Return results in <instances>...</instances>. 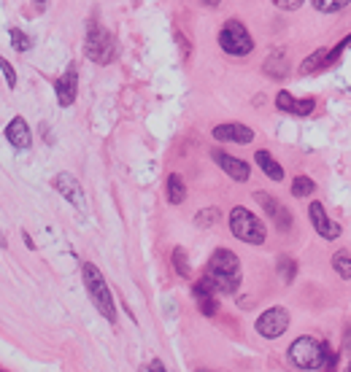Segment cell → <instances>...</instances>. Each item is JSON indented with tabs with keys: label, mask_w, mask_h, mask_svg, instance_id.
Masks as SVG:
<instances>
[{
	"label": "cell",
	"mask_w": 351,
	"mask_h": 372,
	"mask_svg": "<svg viewBox=\"0 0 351 372\" xmlns=\"http://www.w3.org/2000/svg\"><path fill=\"white\" fill-rule=\"evenodd\" d=\"M54 92H57V103L62 108L76 103V95H79V71H76V62H70L68 71L54 81Z\"/></svg>",
	"instance_id": "7c38bea8"
},
{
	"label": "cell",
	"mask_w": 351,
	"mask_h": 372,
	"mask_svg": "<svg viewBox=\"0 0 351 372\" xmlns=\"http://www.w3.org/2000/svg\"><path fill=\"white\" fill-rule=\"evenodd\" d=\"M311 3H314L316 11H322V14H338V11H343L349 6L351 0H311Z\"/></svg>",
	"instance_id": "cb8c5ba5"
},
{
	"label": "cell",
	"mask_w": 351,
	"mask_h": 372,
	"mask_svg": "<svg viewBox=\"0 0 351 372\" xmlns=\"http://www.w3.org/2000/svg\"><path fill=\"white\" fill-rule=\"evenodd\" d=\"M230 232L241 240V243H249V246H263L265 237H267V230L265 224L254 216V213L244 208V205H235L230 211Z\"/></svg>",
	"instance_id": "277c9868"
},
{
	"label": "cell",
	"mask_w": 351,
	"mask_h": 372,
	"mask_svg": "<svg viewBox=\"0 0 351 372\" xmlns=\"http://www.w3.org/2000/svg\"><path fill=\"white\" fill-rule=\"evenodd\" d=\"M340 348H343V354L351 356V324L346 326V332H343V343H340Z\"/></svg>",
	"instance_id": "f546056e"
},
{
	"label": "cell",
	"mask_w": 351,
	"mask_h": 372,
	"mask_svg": "<svg viewBox=\"0 0 351 372\" xmlns=\"http://www.w3.org/2000/svg\"><path fill=\"white\" fill-rule=\"evenodd\" d=\"M192 294H194V302H197V310L203 313V316H216V310H219V294H216V289L206 281V278H200L197 284L192 286Z\"/></svg>",
	"instance_id": "5bb4252c"
},
{
	"label": "cell",
	"mask_w": 351,
	"mask_h": 372,
	"mask_svg": "<svg viewBox=\"0 0 351 372\" xmlns=\"http://www.w3.org/2000/svg\"><path fill=\"white\" fill-rule=\"evenodd\" d=\"M173 270H176V275H181V278H190V273H192L190 256H187V251L181 246L173 248Z\"/></svg>",
	"instance_id": "7402d4cb"
},
{
	"label": "cell",
	"mask_w": 351,
	"mask_h": 372,
	"mask_svg": "<svg viewBox=\"0 0 351 372\" xmlns=\"http://www.w3.org/2000/svg\"><path fill=\"white\" fill-rule=\"evenodd\" d=\"M273 6H279L281 11H298L303 0H273Z\"/></svg>",
	"instance_id": "f1b7e54d"
},
{
	"label": "cell",
	"mask_w": 351,
	"mask_h": 372,
	"mask_svg": "<svg viewBox=\"0 0 351 372\" xmlns=\"http://www.w3.org/2000/svg\"><path fill=\"white\" fill-rule=\"evenodd\" d=\"M254 329H257V335L265 337V340H279V337L289 329V310L281 308V305H273L270 310H265L263 316L257 319Z\"/></svg>",
	"instance_id": "52a82bcc"
},
{
	"label": "cell",
	"mask_w": 351,
	"mask_h": 372,
	"mask_svg": "<svg viewBox=\"0 0 351 372\" xmlns=\"http://www.w3.org/2000/svg\"><path fill=\"white\" fill-rule=\"evenodd\" d=\"M327 351L330 348L324 343H319L316 337L303 335L286 348V359L298 370H322L324 367V359H327Z\"/></svg>",
	"instance_id": "3957f363"
},
{
	"label": "cell",
	"mask_w": 351,
	"mask_h": 372,
	"mask_svg": "<svg viewBox=\"0 0 351 372\" xmlns=\"http://www.w3.org/2000/svg\"><path fill=\"white\" fill-rule=\"evenodd\" d=\"M222 0H203V6H208V8H216Z\"/></svg>",
	"instance_id": "d6a6232c"
},
{
	"label": "cell",
	"mask_w": 351,
	"mask_h": 372,
	"mask_svg": "<svg viewBox=\"0 0 351 372\" xmlns=\"http://www.w3.org/2000/svg\"><path fill=\"white\" fill-rule=\"evenodd\" d=\"M349 372H351V364H349Z\"/></svg>",
	"instance_id": "d590c367"
},
{
	"label": "cell",
	"mask_w": 351,
	"mask_h": 372,
	"mask_svg": "<svg viewBox=\"0 0 351 372\" xmlns=\"http://www.w3.org/2000/svg\"><path fill=\"white\" fill-rule=\"evenodd\" d=\"M219 46H222V52L232 54V57H246L254 49V38L241 19H227L225 27L219 30Z\"/></svg>",
	"instance_id": "8992f818"
},
{
	"label": "cell",
	"mask_w": 351,
	"mask_h": 372,
	"mask_svg": "<svg viewBox=\"0 0 351 372\" xmlns=\"http://www.w3.org/2000/svg\"><path fill=\"white\" fill-rule=\"evenodd\" d=\"M276 108L284 111V113H292V116H308V113H314L316 100L314 97L300 100V97H292L286 89H281L279 95H276Z\"/></svg>",
	"instance_id": "9a60e30c"
},
{
	"label": "cell",
	"mask_w": 351,
	"mask_h": 372,
	"mask_svg": "<svg viewBox=\"0 0 351 372\" xmlns=\"http://www.w3.org/2000/svg\"><path fill=\"white\" fill-rule=\"evenodd\" d=\"M263 71L267 73L270 78H276V81L286 78V76H289V57H286V52H284V49H273V52L265 57Z\"/></svg>",
	"instance_id": "e0dca14e"
},
{
	"label": "cell",
	"mask_w": 351,
	"mask_h": 372,
	"mask_svg": "<svg viewBox=\"0 0 351 372\" xmlns=\"http://www.w3.org/2000/svg\"><path fill=\"white\" fill-rule=\"evenodd\" d=\"M6 141L11 143L17 151H27L33 146V132H30V127L22 116H14L6 124Z\"/></svg>",
	"instance_id": "2e32d148"
},
{
	"label": "cell",
	"mask_w": 351,
	"mask_h": 372,
	"mask_svg": "<svg viewBox=\"0 0 351 372\" xmlns=\"http://www.w3.org/2000/svg\"><path fill=\"white\" fill-rule=\"evenodd\" d=\"M194 372H216V370H206V367H200V370H194Z\"/></svg>",
	"instance_id": "836d02e7"
},
{
	"label": "cell",
	"mask_w": 351,
	"mask_h": 372,
	"mask_svg": "<svg viewBox=\"0 0 351 372\" xmlns=\"http://www.w3.org/2000/svg\"><path fill=\"white\" fill-rule=\"evenodd\" d=\"M165 192H168V202L171 205H181L187 200V186H184V178L178 173H171L168 176V184H165Z\"/></svg>",
	"instance_id": "d6986e66"
},
{
	"label": "cell",
	"mask_w": 351,
	"mask_h": 372,
	"mask_svg": "<svg viewBox=\"0 0 351 372\" xmlns=\"http://www.w3.org/2000/svg\"><path fill=\"white\" fill-rule=\"evenodd\" d=\"M254 160H257V165L263 167V173L270 178V181H284V167H281L279 162L273 160V154H270V151L260 149V151L254 154Z\"/></svg>",
	"instance_id": "ac0fdd59"
},
{
	"label": "cell",
	"mask_w": 351,
	"mask_h": 372,
	"mask_svg": "<svg viewBox=\"0 0 351 372\" xmlns=\"http://www.w3.org/2000/svg\"><path fill=\"white\" fill-rule=\"evenodd\" d=\"M254 200H257V202H260V208H263V211L270 216V221L276 224V230H279V232H289V230H292L295 219H292V213L286 211V208L281 205L276 197L267 195V192H254Z\"/></svg>",
	"instance_id": "ba28073f"
},
{
	"label": "cell",
	"mask_w": 351,
	"mask_h": 372,
	"mask_svg": "<svg viewBox=\"0 0 351 372\" xmlns=\"http://www.w3.org/2000/svg\"><path fill=\"white\" fill-rule=\"evenodd\" d=\"M276 267H279V275L284 284H292L295 278H298V262L292 259V256H279V262H276Z\"/></svg>",
	"instance_id": "ffe728a7"
},
{
	"label": "cell",
	"mask_w": 351,
	"mask_h": 372,
	"mask_svg": "<svg viewBox=\"0 0 351 372\" xmlns=\"http://www.w3.org/2000/svg\"><path fill=\"white\" fill-rule=\"evenodd\" d=\"M322 65H330V52H324V49L314 52L305 62H303V73H311V71H316V68H322Z\"/></svg>",
	"instance_id": "d4e9b609"
},
{
	"label": "cell",
	"mask_w": 351,
	"mask_h": 372,
	"mask_svg": "<svg viewBox=\"0 0 351 372\" xmlns=\"http://www.w3.org/2000/svg\"><path fill=\"white\" fill-rule=\"evenodd\" d=\"M203 278L216 289V294L230 297V294H235V291L241 289V281H244L241 259H238L235 251H230V248H216V251L211 254Z\"/></svg>",
	"instance_id": "6da1fadb"
},
{
	"label": "cell",
	"mask_w": 351,
	"mask_h": 372,
	"mask_svg": "<svg viewBox=\"0 0 351 372\" xmlns=\"http://www.w3.org/2000/svg\"><path fill=\"white\" fill-rule=\"evenodd\" d=\"M52 186L60 192V195L68 200L73 208H79V211H84V205H87V200H84V189H81V184H79V178L70 176V173H57L52 178Z\"/></svg>",
	"instance_id": "9c48e42d"
},
{
	"label": "cell",
	"mask_w": 351,
	"mask_h": 372,
	"mask_svg": "<svg viewBox=\"0 0 351 372\" xmlns=\"http://www.w3.org/2000/svg\"><path fill=\"white\" fill-rule=\"evenodd\" d=\"M35 6H44V3H46V0H33Z\"/></svg>",
	"instance_id": "e575fe53"
},
{
	"label": "cell",
	"mask_w": 351,
	"mask_h": 372,
	"mask_svg": "<svg viewBox=\"0 0 351 372\" xmlns=\"http://www.w3.org/2000/svg\"><path fill=\"white\" fill-rule=\"evenodd\" d=\"M81 278H84L89 300H92V305L98 308V313H100L108 324H117V319H119V313H117V302H114V297H111V289H108V284H105L103 273L92 265V262H84V265H81Z\"/></svg>",
	"instance_id": "7a4b0ae2"
},
{
	"label": "cell",
	"mask_w": 351,
	"mask_h": 372,
	"mask_svg": "<svg viewBox=\"0 0 351 372\" xmlns=\"http://www.w3.org/2000/svg\"><path fill=\"white\" fill-rule=\"evenodd\" d=\"M0 68H3V78H6V87H17V73L11 68V62L8 60H0Z\"/></svg>",
	"instance_id": "83f0119b"
},
{
	"label": "cell",
	"mask_w": 351,
	"mask_h": 372,
	"mask_svg": "<svg viewBox=\"0 0 351 372\" xmlns=\"http://www.w3.org/2000/svg\"><path fill=\"white\" fill-rule=\"evenodd\" d=\"M333 267L343 281H351V254L349 251H338V254H333Z\"/></svg>",
	"instance_id": "44dd1931"
},
{
	"label": "cell",
	"mask_w": 351,
	"mask_h": 372,
	"mask_svg": "<svg viewBox=\"0 0 351 372\" xmlns=\"http://www.w3.org/2000/svg\"><path fill=\"white\" fill-rule=\"evenodd\" d=\"M149 370H152V372H168V367L162 364V359H152V364H149Z\"/></svg>",
	"instance_id": "4dcf8cb0"
},
{
	"label": "cell",
	"mask_w": 351,
	"mask_h": 372,
	"mask_svg": "<svg viewBox=\"0 0 351 372\" xmlns=\"http://www.w3.org/2000/svg\"><path fill=\"white\" fill-rule=\"evenodd\" d=\"M219 221V211L216 208H206V211H197L194 216V224L200 227V230H206V227H213Z\"/></svg>",
	"instance_id": "4316f807"
},
{
	"label": "cell",
	"mask_w": 351,
	"mask_h": 372,
	"mask_svg": "<svg viewBox=\"0 0 351 372\" xmlns=\"http://www.w3.org/2000/svg\"><path fill=\"white\" fill-rule=\"evenodd\" d=\"M213 138L222 143H241V146H246V143L254 141V130L238 122L216 124V127H213Z\"/></svg>",
	"instance_id": "4fadbf2b"
},
{
	"label": "cell",
	"mask_w": 351,
	"mask_h": 372,
	"mask_svg": "<svg viewBox=\"0 0 351 372\" xmlns=\"http://www.w3.org/2000/svg\"><path fill=\"white\" fill-rule=\"evenodd\" d=\"M22 237H25V243H27V248H35L33 237H30V235H27V232H22Z\"/></svg>",
	"instance_id": "1f68e13d"
},
{
	"label": "cell",
	"mask_w": 351,
	"mask_h": 372,
	"mask_svg": "<svg viewBox=\"0 0 351 372\" xmlns=\"http://www.w3.org/2000/svg\"><path fill=\"white\" fill-rule=\"evenodd\" d=\"M316 192V184L314 178L308 176H298L295 181H292V195L295 197H311Z\"/></svg>",
	"instance_id": "603a6c76"
},
{
	"label": "cell",
	"mask_w": 351,
	"mask_h": 372,
	"mask_svg": "<svg viewBox=\"0 0 351 372\" xmlns=\"http://www.w3.org/2000/svg\"><path fill=\"white\" fill-rule=\"evenodd\" d=\"M84 54H87L92 62H98V65L114 62V57H117V43H114V36L105 30L100 22H89L87 41H84Z\"/></svg>",
	"instance_id": "5b68a950"
},
{
	"label": "cell",
	"mask_w": 351,
	"mask_h": 372,
	"mask_svg": "<svg viewBox=\"0 0 351 372\" xmlns=\"http://www.w3.org/2000/svg\"><path fill=\"white\" fill-rule=\"evenodd\" d=\"M211 157H213V162L227 173L232 181H238V184H246L249 178H251V165L244 160H238V157H232V154H227V151H222V149H213L211 151Z\"/></svg>",
	"instance_id": "30bf717a"
},
{
	"label": "cell",
	"mask_w": 351,
	"mask_h": 372,
	"mask_svg": "<svg viewBox=\"0 0 351 372\" xmlns=\"http://www.w3.org/2000/svg\"><path fill=\"white\" fill-rule=\"evenodd\" d=\"M308 219H311V224H314V230L319 232V237H324V240H338L340 237V224L338 221H333L330 216H327V211H324V205L322 202H311L308 205Z\"/></svg>",
	"instance_id": "8fae6325"
},
{
	"label": "cell",
	"mask_w": 351,
	"mask_h": 372,
	"mask_svg": "<svg viewBox=\"0 0 351 372\" xmlns=\"http://www.w3.org/2000/svg\"><path fill=\"white\" fill-rule=\"evenodd\" d=\"M8 38H11V43H14L17 52H27V49L33 46V38L27 36V33H22L19 27H11V30H8Z\"/></svg>",
	"instance_id": "484cf974"
}]
</instances>
